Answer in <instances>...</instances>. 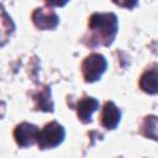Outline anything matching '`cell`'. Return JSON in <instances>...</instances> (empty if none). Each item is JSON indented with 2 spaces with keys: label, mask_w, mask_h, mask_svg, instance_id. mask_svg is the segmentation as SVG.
<instances>
[{
  "label": "cell",
  "mask_w": 158,
  "mask_h": 158,
  "mask_svg": "<svg viewBox=\"0 0 158 158\" xmlns=\"http://www.w3.org/2000/svg\"><path fill=\"white\" fill-rule=\"evenodd\" d=\"M65 137V130L62 125L56 121L47 123L42 130H40L37 136V144L40 149H51L59 146Z\"/></svg>",
  "instance_id": "7a4b0ae2"
},
{
  "label": "cell",
  "mask_w": 158,
  "mask_h": 158,
  "mask_svg": "<svg viewBox=\"0 0 158 158\" xmlns=\"http://www.w3.org/2000/svg\"><path fill=\"white\" fill-rule=\"evenodd\" d=\"M89 37L85 43L90 47L110 46L118 30L117 17L112 12H95L89 19Z\"/></svg>",
  "instance_id": "6da1fadb"
},
{
  "label": "cell",
  "mask_w": 158,
  "mask_h": 158,
  "mask_svg": "<svg viewBox=\"0 0 158 158\" xmlns=\"http://www.w3.org/2000/svg\"><path fill=\"white\" fill-rule=\"evenodd\" d=\"M47 1V4L48 5H51V6H64L69 0H46Z\"/></svg>",
  "instance_id": "7c38bea8"
},
{
  "label": "cell",
  "mask_w": 158,
  "mask_h": 158,
  "mask_svg": "<svg viewBox=\"0 0 158 158\" xmlns=\"http://www.w3.org/2000/svg\"><path fill=\"white\" fill-rule=\"evenodd\" d=\"M107 68L105 57L100 53L89 54L81 63V73L86 83H94L101 78Z\"/></svg>",
  "instance_id": "3957f363"
},
{
  "label": "cell",
  "mask_w": 158,
  "mask_h": 158,
  "mask_svg": "<svg viewBox=\"0 0 158 158\" xmlns=\"http://www.w3.org/2000/svg\"><path fill=\"white\" fill-rule=\"evenodd\" d=\"M98 107H99V101L95 98L84 96L83 99H80L78 101V105H77V115H78V118L83 123L91 122V116L98 110Z\"/></svg>",
  "instance_id": "52a82bcc"
},
{
  "label": "cell",
  "mask_w": 158,
  "mask_h": 158,
  "mask_svg": "<svg viewBox=\"0 0 158 158\" xmlns=\"http://www.w3.org/2000/svg\"><path fill=\"white\" fill-rule=\"evenodd\" d=\"M112 2H114V4H116V5H118L120 7H125V9H133V7L137 5L138 0H112Z\"/></svg>",
  "instance_id": "8fae6325"
},
{
  "label": "cell",
  "mask_w": 158,
  "mask_h": 158,
  "mask_svg": "<svg viewBox=\"0 0 158 158\" xmlns=\"http://www.w3.org/2000/svg\"><path fill=\"white\" fill-rule=\"evenodd\" d=\"M121 120V112L112 101H106L101 112V125L107 130H115Z\"/></svg>",
  "instance_id": "8992f818"
},
{
  "label": "cell",
  "mask_w": 158,
  "mask_h": 158,
  "mask_svg": "<svg viewBox=\"0 0 158 158\" xmlns=\"http://www.w3.org/2000/svg\"><path fill=\"white\" fill-rule=\"evenodd\" d=\"M139 88L147 94H158V70L149 69L141 75Z\"/></svg>",
  "instance_id": "ba28073f"
},
{
  "label": "cell",
  "mask_w": 158,
  "mask_h": 158,
  "mask_svg": "<svg viewBox=\"0 0 158 158\" xmlns=\"http://www.w3.org/2000/svg\"><path fill=\"white\" fill-rule=\"evenodd\" d=\"M157 125H158V117H156V116H147V117H144V120H143V122L141 125L139 132L144 137H148V138L158 141Z\"/></svg>",
  "instance_id": "9c48e42d"
},
{
  "label": "cell",
  "mask_w": 158,
  "mask_h": 158,
  "mask_svg": "<svg viewBox=\"0 0 158 158\" xmlns=\"http://www.w3.org/2000/svg\"><path fill=\"white\" fill-rule=\"evenodd\" d=\"M38 132H40V130L36 125L28 123V122H22L16 126V128L14 131V138L20 147L26 148L37 142Z\"/></svg>",
  "instance_id": "277c9868"
},
{
  "label": "cell",
  "mask_w": 158,
  "mask_h": 158,
  "mask_svg": "<svg viewBox=\"0 0 158 158\" xmlns=\"http://www.w3.org/2000/svg\"><path fill=\"white\" fill-rule=\"evenodd\" d=\"M35 100L37 102L36 107L37 110L42 111H53V102L51 100V90L48 88H44L41 93H38L35 96Z\"/></svg>",
  "instance_id": "30bf717a"
},
{
  "label": "cell",
  "mask_w": 158,
  "mask_h": 158,
  "mask_svg": "<svg viewBox=\"0 0 158 158\" xmlns=\"http://www.w3.org/2000/svg\"><path fill=\"white\" fill-rule=\"evenodd\" d=\"M32 21L40 30H54L59 23V17L52 9L38 7L32 12Z\"/></svg>",
  "instance_id": "5b68a950"
}]
</instances>
